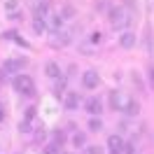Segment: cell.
Masks as SVG:
<instances>
[{
	"instance_id": "6da1fadb",
	"label": "cell",
	"mask_w": 154,
	"mask_h": 154,
	"mask_svg": "<svg viewBox=\"0 0 154 154\" xmlns=\"http://www.w3.org/2000/svg\"><path fill=\"white\" fill-rule=\"evenodd\" d=\"M128 23H131V12L126 10V7H115V10H110V26L115 30H124Z\"/></svg>"
},
{
	"instance_id": "7a4b0ae2",
	"label": "cell",
	"mask_w": 154,
	"mask_h": 154,
	"mask_svg": "<svg viewBox=\"0 0 154 154\" xmlns=\"http://www.w3.org/2000/svg\"><path fill=\"white\" fill-rule=\"evenodd\" d=\"M12 87H14V91L21 94V96H35V82H33L28 75H21L19 72V75L12 79Z\"/></svg>"
},
{
	"instance_id": "3957f363",
	"label": "cell",
	"mask_w": 154,
	"mask_h": 154,
	"mask_svg": "<svg viewBox=\"0 0 154 154\" xmlns=\"http://www.w3.org/2000/svg\"><path fill=\"white\" fill-rule=\"evenodd\" d=\"M26 66H28V58H21V56H19V58H7V61H5L0 68H2L7 75H19Z\"/></svg>"
},
{
	"instance_id": "277c9868",
	"label": "cell",
	"mask_w": 154,
	"mask_h": 154,
	"mask_svg": "<svg viewBox=\"0 0 154 154\" xmlns=\"http://www.w3.org/2000/svg\"><path fill=\"white\" fill-rule=\"evenodd\" d=\"M131 98L126 96L124 91H110V103H112V107H115L117 112H124L126 103H128Z\"/></svg>"
},
{
	"instance_id": "5b68a950",
	"label": "cell",
	"mask_w": 154,
	"mask_h": 154,
	"mask_svg": "<svg viewBox=\"0 0 154 154\" xmlns=\"http://www.w3.org/2000/svg\"><path fill=\"white\" fill-rule=\"evenodd\" d=\"M84 110H87L91 117H100V112H103V100L98 96H91L84 100Z\"/></svg>"
},
{
	"instance_id": "8992f818",
	"label": "cell",
	"mask_w": 154,
	"mask_h": 154,
	"mask_svg": "<svg viewBox=\"0 0 154 154\" xmlns=\"http://www.w3.org/2000/svg\"><path fill=\"white\" fill-rule=\"evenodd\" d=\"M100 84V77H98L96 70H87L84 75H82V87L84 89H96Z\"/></svg>"
},
{
	"instance_id": "52a82bcc",
	"label": "cell",
	"mask_w": 154,
	"mask_h": 154,
	"mask_svg": "<svg viewBox=\"0 0 154 154\" xmlns=\"http://www.w3.org/2000/svg\"><path fill=\"white\" fill-rule=\"evenodd\" d=\"M79 103H82V98H79V94H75V91H68L66 96H63V107H66V110H77Z\"/></svg>"
},
{
	"instance_id": "ba28073f",
	"label": "cell",
	"mask_w": 154,
	"mask_h": 154,
	"mask_svg": "<svg viewBox=\"0 0 154 154\" xmlns=\"http://www.w3.org/2000/svg\"><path fill=\"white\" fill-rule=\"evenodd\" d=\"M107 147H110V154H122L124 152V140H122V135H110L107 138Z\"/></svg>"
},
{
	"instance_id": "9c48e42d",
	"label": "cell",
	"mask_w": 154,
	"mask_h": 154,
	"mask_svg": "<svg viewBox=\"0 0 154 154\" xmlns=\"http://www.w3.org/2000/svg\"><path fill=\"white\" fill-rule=\"evenodd\" d=\"M45 75L51 77V79H58L63 72H61V68H58L56 61H47V66H45Z\"/></svg>"
},
{
	"instance_id": "30bf717a",
	"label": "cell",
	"mask_w": 154,
	"mask_h": 154,
	"mask_svg": "<svg viewBox=\"0 0 154 154\" xmlns=\"http://www.w3.org/2000/svg\"><path fill=\"white\" fill-rule=\"evenodd\" d=\"M51 45L54 47H66V45H70V35L68 33H61V30H54V35H51Z\"/></svg>"
},
{
	"instance_id": "8fae6325",
	"label": "cell",
	"mask_w": 154,
	"mask_h": 154,
	"mask_svg": "<svg viewBox=\"0 0 154 154\" xmlns=\"http://www.w3.org/2000/svg\"><path fill=\"white\" fill-rule=\"evenodd\" d=\"M119 45H122L124 49H131V47L135 45V35H133V33H128V30H126V33H122V38H119Z\"/></svg>"
},
{
	"instance_id": "7c38bea8",
	"label": "cell",
	"mask_w": 154,
	"mask_h": 154,
	"mask_svg": "<svg viewBox=\"0 0 154 154\" xmlns=\"http://www.w3.org/2000/svg\"><path fill=\"white\" fill-rule=\"evenodd\" d=\"M138 112H140V103L131 98V100L126 103V107H124V115H128V117H135V115H138Z\"/></svg>"
},
{
	"instance_id": "4fadbf2b",
	"label": "cell",
	"mask_w": 154,
	"mask_h": 154,
	"mask_svg": "<svg viewBox=\"0 0 154 154\" xmlns=\"http://www.w3.org/2000/svg\"><path fill=\"white\" fill-rule=\"evenodd\" d=\"M49 26H51V30H61V26H63V17L61 14H49Z\"/></svg>"
},
{
	"instance_id": "5bb4252c",
	"label": "cell",
	"mask_w": 154,
	"mask_h": 154,
	"mask_svg": "<svg viewBox=\"0 0 154 154\" xmlns=\"http://www.w3.org/2000/svg\"><path fill=\"white\" fill-rule=\"evenodd\" d=\"M33 12H35V19H45V17H47V0L38 2V5L33 7Z\"/></svg>"
},
{
	"instance_id": "9a60e30c",
	"label": "cell",
	"mask_w": 154,
	"mask_h": 154,
	"mask_svg": "<svg viewBox=\"0 0 154 154\" xmlns=\"http://www.w3.org/2000/svg\"><path fill=\"white\" fill-rule=\"evenodd\" d=\"M66 79H68L66 75H61V77H58L56 87H54V94H56V98H58V96H66V94H63V91H66Z\"/></svg>"
},
{
	"instance_id": "2e32d148",
	"label": "cell",
	"mask_w": 154,
	"mask_h": 154,
	"mask_svg": "<svg viewBox=\"0 0 154 154\" xmlns=\"http://www.w3.org/2000/svg\"><path fill=\"white\" fill-rule=\"evenodd\" d=\"M100 128H103V122H100L98 117H91V119H89V131H94V133H98Z\"/></svg>"
},
{
	"instance_id": "e0dca14e",
	"label": "cell",
	"mask_w": 154,
	"mask_h": 154,
	"mask_svg": "<svg viewBox=\"0 0 154 154\" xmlns=\"http://www.w3.org/2000/svg\"><path fill=\"white\" fill-rule=\"evenodd\" d=\"M72 145H75V147H87V135L84 133H75L72 135Z\"/></svg>"
},
{
	"instance_id": "ac0fdd59",
	"label": "cell",
	"mask_w": 154,
	"mask_h": 154,
	"mask_svg": "<svg viewBox=\"0 0 154 154\" xmlns=\"http://www.w3.org/2000/svg\"><path fill=\"white\" fill-rule=\"evenodd\" d=\"M45 28H47L45 19H35L33 21V30H35V33H45Z\"/></svg>"
},
{
	"instance_id": "d6986e66",
	"label": "cell",
	"mask_w": 154,
	"mask_h": 154,
	"mask_svg": "<svg viewBox=\"0 0 154 154\" xmlns=\"http://www.w3.org/2000/svg\"><path fill=\"white\" fill-rule=\"evenodd\" d=\"M58 149H61V143H56V140H54L51 145H47V147H45V154H58Z\"/></svg>"
},
{
	"instance_id": "ffe728a7",
	"label": "cell",
	"mask_w": 154,
	"mask_h": 154,
	"mask_svg": "<svg viewBox=\"0 0 154 154\" xmlns=\"http://www.w3.org/2000/svg\"><path fill=\"white\" fill-rule=\"evenodd\" d=\"M5 10H7V14H10V12H17L19 10V0H7V2H5Z\"/></svg>"
},
{
	"instance_id": "44dd1931",
	"label": "cell",
	"mask_w": 154,
	"mask_h": 154,
	"mask_svg": "<svg viewBox=\"0 0 154 154\" xmlns=\"http://www.w3.org/2000/svg\"><path fill=\"white\" fill-rule=\"evenodd\" d=\"M84 149H87V152H84V154H103V149H100L98 145H87Z\"/></svg>"
},
{
	"instance_id": "7402d4cb",
	"label": "cell",
	"mask_w": 154,
	"mask_h": 154,
	"mask_svg": "<svg viewBox=\"0 0 154 154\" xmlns=\"http://www.w3.org/2000/svg\"><path fill=\"white\" fill-rule=\"evenodd\" d=\"M17 38H19L17 30H7V33H2V40H17Z\"/></svg>"
},
{
	"instance_id": "603a6c76",
	"label": "cell",
	"mask_w": 154,
	"mask_h": 154,
	"mask_svg": "<svg viewBox=\"0 0 154 154\" xmlns=\"http://www.w3.org/2000/svg\"><path fill=\"white\" fill-rule=\"evenodd\" d=\"M100 38H103L100 33H91V35H89V42H91V45H98V42H100Z\"/></svg>"
},
{
	"instance_id": "cb8c5ba5",
	"label": "cell",
	"mask_w": 154,
	"mask_h": 154,
	"mask_svg": "<svg viewBox=\"0 0 154 154\" xmlns=\"http://www.w3.org/2000/svg\"><path fill=\"white\" fill-rule=\"evenodd\" d=\"M54 140H56V143H66V133H63V131H56V133H54Z\"/></svg>"
},
{
	"instance_id": "d4e9b609",
	"label": "cell",
	"mask_w": 154,
	"mask_h": 154,
	"mask_svg": "<svg viewBox=\"0 0 154 154\" xmlns=\"http://www.w3.org/2000/svg\"><path fill=\"white\" fill-rule=\"evenodd\" d=\"M7 17H10V21H21V19H23V17H21V12H10Z\"/></svg>"
},
{
	"instance_id": "484cf974",
	"label": "cell",
	"mask_w": 154,
	"mask_h": 154,
	"mask_svg": "<svg viewBox=\"0 0 154 154\" xmlns=\"http://www.w3.org/2000/svg\"><path fill=\"white\" fill-rule=\"evenodd\" d=\"M124 154H135V147H133V143H131V145H124Z\"/></svg>"
},
{
	"instance_id": "4316f807",
	"label": "cell",
	"mask_w": 154,
	"mask_h": 154,
	"mask_svg": "<svg viewBox=\"0 0 154 154\" xmlns=\"http://www.w3.org/2000/svg\"><path fill=\"white\" fill-rule=\"evenodd\" d=\"M33 117H35V107H28L26 110V119H33Z\"/></svg>"
},
{
	"instance_id": "83f0119b",
	"label": "cell",
	"mask_w": 154,
	"mask_h": 154,
	"mask_svg": "<svg viewBox=\"0 0 154 154\" xmlns=\"http://www.w3.org/2000/svg\"><path fill=\"white\" fill-rule=\"evenodd\" d=\"M149 82H152V87H154V66L149 68Z\"/></svg>"
},
{
	"instance_id": "f1b7e54d",
	"label": "cell",
	"mask_w": 154,
	"mask_h": 154,
	"mask_svg": "<svg viewBox=\"0 0 154 154\" xmlns=\"http://www.w3.org/2000/svg\"><path fill=\"white\" fill-rule=\"evenodd\" d=\"M5 119V107H2V103H0V122Z\"/></svg>"
}]
</instances>
